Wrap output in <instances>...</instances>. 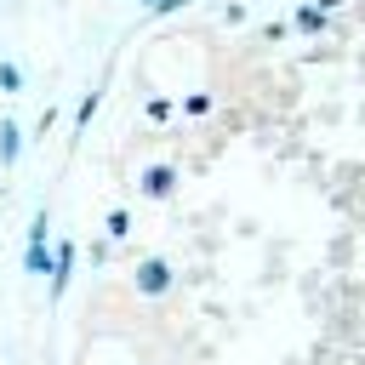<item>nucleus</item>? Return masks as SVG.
Listing matches in <instances>:
<instances>
[{
	"label": "nucleus",
	"mask_w": 365,
	"mask_h": 365,
	"mask_svg": "<svg viewBox=\"0 0 365 365\" xmlns=\"http://www.w3.org/2000/svg\"><path fill=\"white\" fill-rule=\"evenodd\" d=\"M23 274H34V279H46V274H51V211H46V205H40V211H34V222H29Z\"/></svg>",
	"instance_id": "obj_1"
},
{
	"label": "nucleus",
	"mask_w": 365,
	"mask_h": 365,
	"mask_svg": "<svg viewBox=\"0 0 365 365\" xmlns=\"http://www.w3.org/2000/svg\"><path fill=\"white\" fill-rule=\"evenodd\" d=\"M74 257H80L74 240H51V274H46V279H51V285H46L51 302H63V291H68V279H74Z\"/></svg>",
	"instance_id": "obj_2"
},
{
	"label": "nucleus",
	"mask_w": 365,
	"mask_h": 365,
	"mask_svg": "<svg viewBox=\"0 0 365 365\" xmlns=\"http://www.w3.org/2000/svg\"><path fill=\"white\" fill-rule=\"evenodd\" d=\"M17 154H23V125H17L11 114H0V171H11Z\"/></svg>",
	"instance_id": "obj_5"
},
{
	"label": "nucleus",
	"mask_w": 365,
	"mask_h": 365,
	"mask_svg": "<svg viewBox=\"0 0 365 365\" xmlns=\"http://www.w3.org/2000/svg\"><path fill=\"white\" fill-rule=\"evenodd\" d=\"M314 6H319V11H325V17H331V11H336V6H342V0H314Z\"/></svg>",
	"instance_id": "obj_12"
},
{
	"label": "nucleus",
	"mask_w": 365,
	"mask_h": 365,
	"mask_svg": "<svg viewBox=\"0 0 365 365\" xmlns=\"http://www.w3.org/2000/svg\"><path fill=\"white\" fill-rule=\"evenodd\" d=\"M137 188H143L148 200H171V194H177V165H165V160L148 165V171L137 177Z\"/></svg>",
	"instance_id": "obj_4"
},
{
	"label": "nucleus",
	"mask_w": 365,
	"mask_h": 365,
	"mask_svg": "<svg viewBox=\"0 0 365 365\" xmlns=\"http://www.w3.org/2000/svg\"><path fill=\"white\" fill-rule=\"evenodd\" d=\"M131 279H137V291H143V297H165L177 274H171V262H165V257H143Z\"/></svg>",
	"instance_id": "obj_3"
},
{
	"label": "nucleus",
	"mask_w": 365,
	"mask_h": 365,
	"mask_svg": "<svg viewBox=\"0 0 365 365\" xmlns=\"http://www.w3.org/2000/svg\"><path fill=\"white\" fill-rule=\"evenodd\" d=\"M103 91H108V80H91V86H86V97H80V108H74V137H86L91 114L103 108Z\"/></svg>",
	"instance_id": "obj_6"
},
{
	"label": "nucleus",
	"mask_w": 365,
	"mask_h": 365,
	"mask_svg": "<svg viewBox=\"0 0 365 365\" xmlns=\"http://www.w3.org/2000/svg\"><path fill=\"white\" fill-rule=\"evenodd\" d=\"M131 234V211H108V240H125Z\"/></svg>",
	"instance_id": "obj_9"
},
{
	"label": "nucleus",
	"mask_w": 365,
	"mask_h": 365,
	"mask_svg": "<svg viewBox=\"0 0 365 365\" xmlns=\"http://www.w3.org/2000/svg\"><path fill=\"white\" fill-rule=\"evenodd\" d=\"M0 91H6V97L23 91V63H17V57H0Z\"/></svg>",
	"instance_id": "obj_8"
},
{
	"label": "nucleus",
	"mask_w": 365,
	"mask_h": 365,
	"mask_svg": "<svg viewBox=\"0 0 365 365\" xmlns=\"http://www.w3.org/2000/svg\"><path fill=\"white\" fill-rule=\"evenodd\" d=\"M291 23H297V29H302V34H325V11H319V6H314V0H302V6H297V11H291Z\"/></svg>",
	"instance_id": "obj_7"
},
{
	"label": "nucleus",
	"mask_w": 365,
	"mask_h": 365,
	"mask_svg": "<svg viewBox=\"0 0 365 365\" xmlns=\"http://www.w3.org/2000/svg\"><path fill=\"white\" fill-rule=\"evenodd\" d=\"M182 6H194V0H154L148 17H171V11H182Z\"/></svg>",
	"instance_id": "obj_10"
},
{
	"label": "nucleus",
	"mask_w": 365,
	"mask_h": 365,
	"mask_svg": "<svg viewBox=\"0 0 365 365\" xmlns=\"http://www.w3.org/2000/svg\"><path fill=\"white\" fill-rule=\"evenodd\" d=\"M143 6H154V0H143Z\"/></svg>",
	"instance_id": "obj_13"
},
{
	"label": "nucleus",
	"mask_w": 365,
	"mask_h": 365,
	"mask_svg": "<svg viewBox=\"0 0 365 365\" xmlns=\"http://www.w3.org/2000/svg\"><path fill=\"white\" fill-rule=\"evenodd\" d=\"M205 108H211V97H205V91H194V97H182V114H205Z\"/></svg>",
	"instance_id": "obj_11"
}]
</instances>
